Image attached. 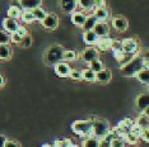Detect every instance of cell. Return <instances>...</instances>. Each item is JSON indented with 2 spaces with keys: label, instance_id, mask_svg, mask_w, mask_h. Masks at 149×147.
Listing matches in <instances>:
<instances>
[{
  "label": "cell",
  "instance_id": "6da1fadb",
  "mask_svg": "<svg viewBox=\"0 0 149 147\" xmlns=\"http://www.w3.org/2000/svg\"><path fill=\"white\" fill-rule=\"evenodd\" d=\"M141 69H144L143 67V57L135 55L126 65L120 67V71H121V75L125 76V78H135V75H136Z\"/></svg>",
  "mask_w": 149,
  "mask_h": 147
},
{
  "label": "cell",
  "instance_id": "7a4b0ae2",
  "mask_svg": "<svg viewBox=\"0 0 149 147\" xmlns=\"http://www.w3.org/2000/svg\"><path fill=\"white\" fill-rule=\"evenodd\" d=\"M89 121L92 123V127H93L92 137H96V138L101 139L102 137H104L108 132H110L111 127H110V123H108L106 119L100 118V117H92Z\"/></svg>",
  "mask_w": 149,
  "mask_h": 147
},
{
  "label": "cell",
  "instance_id": "3957f363",
  "mask_svg": "<svg viewBox=\"0 0 149 147\" xmlns=\"http://www.w3.org/2000/svg\"><path fill=\"white\" fill-rule=\"evenodd\" d=\"M72 131L75 135L86 138V137H92L93 127L89 119H87V121H75L72 124Z\"/></svg>",
  "mask_w": 149,
  "mask_h": 147
},
{
  "label": "cell",
  "instance_id": "277c9868",
  "mask_svg": "<svg viewBox=\"0 0 149 147\" xmlns=\"http://www.w3.org/2000/svg\"><path fill=\"white\" fill-rule=\"evenodd\" d=\"M63 52H64V48L61 46L59 45L51 46L45 53V57H43L45 63L46 65H55L56 62L63 61Z\"/></svg>",
  "mask_w": 149,
  "mask_h": 147
},
{
  "label": "cell",
  "instance_id": "5b68a950",
  "mask_svg": "<svg viewBox=\"0 0 149 147\" xmlns=\"http://www.w3.org/2000/svg\"><path fill=\"white\" fill-rule=\"evenodd\" d=\"M123 45V51L131 55H138L139 52V42L135 38H125L121 41Z\"/></svg>",
  "mask_w": 149,
  "mask_h": 147
},
{
  "label": "cell",
  "instance_id": "8992f818",
  "mask_svg": "<svg viewBox=\"0 0 149 147\" xmlns=\"http://www.w3.org/2000/svg\"><path fill=\"white\" fill-rule=\"evenodd\" d=\"M41 24L45 29H49V31H55V29L59 27V16L54 13H50V14H46V16L41 21Z\"/></svg>",
  "mask_w": 149,
  "mask_h": 147
},
{
  "label": "cell",
  "instance_id": "52a82bcc",
  "mask_svg": "<svg viewBox=\"0 0 149 147\" xmlns=\"http://www.w3.org/2000/svg\"><path fill=\"white\" fill-rule=\"evenodd\" d=\"M96 58H100V51H98L97 48H94L93 46L87 47L82 52V60L86 63H89L91 61H93V60H96Z\"/></svg>",
  "mask_w": 149,
  "mask_h": 147
},
{
  "label": "cell",
  "instance_id": "ba28073f",
  "mask_svg": "<svg viewBox=\"0 0 149 147\" xmlns=\"http://www.w3.org/2000/svg\"><path fill=\"white\" fill-rule=\"evenodd\" d=\"M54 70H55V74L60 78H69V74H70V65L68 62H63L59 61L55 63L54 66Z\"/></svg>",
  "mask_w": 149,
  "mask_h": 147
},
{
  "label": "cell",
  "instance_id": "9c48e42d",
  "mask_svg": "<svg viewBox=\"0 0 149 147\" xmlns=\"http://www.w3.org/2000/svg\"><path fill=\"white\" fill-rule=\"evenodd\" d=\"M111 41H112V38H110V37H98L97 42H96V48L98 51L101 52H107L110 51L111 48Z\"/></svg>",
  "mask_w": 149,
  "mask_h": 147
},
{
  "label": "cell",
  "instance_id": "30bf717a",
  "mask_svg": "<svg viewBox=\"0 0 149 147\" xmlns=\"http://www.w3.org/2000/svg\"><path fill=\"white\" fill-rule=\"evenodd\" d=\"M112 27L117 32H125L129 27V22H127L126 18L118 15V16H115L112 19Z\"/></svg>",
  "mask_w": 149,
  "mask_h": 147
},
{
  "label": "cell",
  "instance_id": "8fae6325",
  "mask_svg": "<svg viewBox=\"0 0 149 147\" xmlns=\"http://www.w3.org/2000/svg\"><path fill=\"white\" fill-rule=\"evenodd\" d=\"M93 32L96 33L98 37H107L110 34V25H108L106 22L97 21L96 25H94V28H93Z\"/></svg>",
  "mask_w": 149,
  "mask_h": 147
},
{
  "label": "cell",
  "instance_id": "7c38bea8",
  "mask_svg": "<svg viewBox=\"0 0 149 147\" xmlns=\"http://www.w3.org/2000/svg\"><path fill=\"white\" fill-rule=\"evenodd\" d=\"M112 79V72L107 69H102L101 71L96 72V81L101 82V84H107Z\"/></svg>",
  "mask_w": 149,
  "mask_h": 147
},
{
  "label": "cell",
  "instance_id": "4fadbf2b",
  "mask_svg": "<svg viewBox=\"0 0 149 147\" xmlns=\"http://www.w3.org/2000/svg\"><path fill=\"white\" fill-rule=\"evenodd\" d=\"M18 22H17V19H13V18H9V16H6V18L3 21V28H4V31L6 33H13L17 31V28H18Z\"/></svg>",
  "mask_w": 149,
  "mask_h": 147
},
{
  "label": "cell",
  "instance_id": "5bb4252c",
  "mask_svg": "<svg viewBox=\"0 0 149 147\" xmlns=\"http://www.w3.org/2000/svg\"><path fill=\"white\" fill-rule=\"evenodd\" d=\"M93 15H94V18H96L97 21L106 22L108 19V16H110V13H108L106 6H104V8H94L93 9Z\"/></svg>",
  "mask_w": 149,
  "mask_h": 147
},
{
  "label": "cell",
  "instance_id": "9a60e30c",
  "mask_svg": "<svg viewBox=\"0 0 149 147\" xmlns=\"http://www.w3.org/2000/svg\"><path fill=\"white\" fill-rule=\"evenodd\" d=\"M60 8L65 13H73L77 8V0H60Z\"/></svg>",
  "mask_w": 149,
  "mask_h": 147
},
{
  "label": "cell",
  "instance_id": "2e32d148",
  "mask_svg": "<svg viewBox=\"0 0 149 147\" xmlns=\"http://www.w3.org/2000/svg\"><path fill=\"white\" fill-rule=\"evenodd\" d=\"M86 18H87V15L84 14V12H73L72 13L73 24H75L77 27H80V28H82V25L84 24V22H86Z\"/></svg>",
  "mask_w": 149,
  "mask_h": 147
},
{
  "label": "cell",
  "instance_id": "e0dca14e",
  "mask_svg": "<svg viewBox=\"0 0 149 147\" xmlns=\"http://www.w3.org/2000/svg\"><path fill=\"white\" fill-rule=\"evenodd\" d=\"M98 39V36L93 31H84L83 33V41L88 46H94Z\"/></svg>",
  "mask_w": 149,
  "mask_h": 147
},
{
  "label": "cell",
  "instance_id": "ac0fdd59",
  "mask_svg": "<svg viewBox=\"0 0 149 147\" xmlns=\"http://www.w3.org/2000/svg\"><path fill=\"white\" fill-rule=\"evenodd\" d=\"M19 1H21V8L28 9V10L38 8V6H41V4H42V0H19Z\"/></svg>",
  "mask_w": 149,
  "mask_h": 147
},
{
  "label": "cell",
  "instance_id": "d6986e66",
  "mask_svg": "<svg viewBox=\"0 0 149 147\" xmlns=\"http://www.w3.org/2000/svg\"><path fill=\"white\" fill-rule=\"evenodd\" d=\"M149 105V96L148 94H140L136 98V106L140 112H143L144 109H147Z\"/></svg>",
  "mask_w": 149,
  "mask_h": 147
},
{
  "label": "cell",
  "instance_id": "ffe728a7",
  "mask_svg": "<svg viewBox=\"0 0 149 147\" xmlns=\"http://www.w3.org/2000/svg\"><path fill=\"white\" fill-rule=\"evenodd\" d=\"M77 6H79L83 12H91L94 9L93 0H77Z\"/></svg>",
  "mask_w": 149,
  "mask_h": 147
},
{
  "label": "cell",
  "instance_id": "44dd1931",
  "mask_svg": "<svg viewBox=\"0 0 149 147\" xmlns=\"http://www.w3.org/2000/svg\"><path fill=\"white\" fill-rule=\"evenodd\" d=\"M12 57V48L8 43L0 45V60H9Z\"/></svg>",
  "mask_w": 149,
  "mask_h": 147
},
{
  "label": "cell",
  "instance_id": "7402d4cb",
  "mask_svg": "<svg viewBox=\"0 0 149 147\" xmlns=\"http://www.w3.org/2000/svg\"><path fill=\"white\" fill-rule=\"evenodd\" d=\"M96 23H97V19L94 18V15H87V18H86V22H84V24L82 25V28H83V31H93V28H94V25H96Z\"/></svg>",
  "mask_w": 149,
  "mask_h": 147
},
{
  "label": "cell",
  "instance_id": "603a6c76",
  "mask_svg": "<svg viewBox=\"0 0 149 147\" xmlns=\"http://www.w3.org/2000/svg\"><path fill=\"white\" fill-rule=\"evenodd\" d=\"M135 123H136L138 126H140L143 129L145 128H148V126H149V117L147 113H144V112H140V115L138 117V119L135 121Z\"/></svg>",
  "mask_w": 149,
  "mask_h": 147
},
{
  "label": "cell",
  "instance_id": "cb8c5ba5",
  "mask_svg": "<svg viewBox=\"0 0 149 147\" xmlns=\"http://www.w3.org/2000/svg\"><path fill=\"white\" fill-rule=\"evenodd\" d=\"M82 80L88 82H94L96 81V72H93L89 67L86 70H82Z\"/></svg>",
  "mask_w": 149,
  "mask_h": 147
},
{
  "label": "cell",
  "instance_id": "d4e9b609",
  "mask_svg": "<svg viewBox=\"0 0 149 147\" xmlns=\"http://www.w3.org/2000/svg\"><path fill=\"white\" fill-rule=\"evenodd\" d=\"M135 78H136L141 84L148 85V82H149V71H148V69H141L140 71L135 75Z\"/></svg>",
  "mask_w": 149,
  "mask_h": 147
},
{
  "label": "cell",
  "instance_id": "484cf974",
  "mask_svg": "<svg viewBox=\"0 0 149 147\" xmlns=\"http://www.w3.org/2000/svg\"><path fill=\"white\" fill-rule=\"evenodd\" d=\"M21 19L27 24L35 22V16H33L32 10H28V9H22V14H21Z\"/></svg>",
  "mask_w": 149,
  "mask_h": 147
},
{
  "label": "cell",
  "instance_id": "4316f807",
  "mask_svg": "<svg viewBox=\"0 0 149 147\" xmlns=\"http://www.w3.org/2000/svg\"><path fill=\"white\" fill-rule=\"evenodd\" d=\"M78 57V55H77V52L75 51H73V49H64V52H63V61H65V62H73V61H75Z\"/></svg>",
  "mask_w": 149,
  "mask_h": 147
},
{
  "label": "cell",
  "instance_id": "83f0119b",
  "mask_svg": "<svg viewBox=\"0 0 149 147\" xmlns=\"http://www.w3.org/2000/svg\"><path fill=\"white\" fill-rule=\"evenodd\" d=\"M139 137L138 136H135V135H133L131 132H127V133H125L124 135V137H123V141L125 142V145H136V143L139 142Z\"/></svg>",
  "mask_w": 149,
  "mask_h": 147
},
{
  "label": "cell",
  "instance_id": "f1b7e54d",
  "mask_svg": "<svg viewBox=\"0 0 149 147\" xmlns=\"http://www.w3.org/2000/svg\"><path fill=\"white\" fill-rule=\"evenodd\" d=\"M133 123H134V121L131 118H124L123 121L118 122L117 127H120V128L124 129L125 132H129L130 131V128H131V126H133Z\"/></svg>",
  "mask_w": 149,
  "mask_h": 147
},
{
  "label": "cell",
  "instance_id": "f546056e",
  "mask_svg": "<svg viewBox=\"0 0 149 147\" xmlns=\"http://www.w3.org/2000/svg\"><path fill=\"white\" fill-rule=\"evenodd\" d=\"M22 14V8H17V6H9L8 9V16L13 19H19Z\"/></svg>",
  "mask_w": 149,
  "mask_h": 147
},
{
  "label": "cell",
  "instance_id": "4dcf8cb0",
  "mask_svg": "<svg viewBox=\"0 0 149 147\" xmlns=\"http://www.w3.org/2000/svg\"><path fill=\"white\" fill-rule=\"evenodd\" d=\"M100 146V139L96 137H86L83 141V147H98Z\"/></svg>",
  "mask_w": 149,
  "mask_h": 147
},
{
  "label": "cell",
  "instance_id": "1f68e13d",
  "mask_svg": "<svg viewBox=\"0 0 149 147\" xmlns=\"http://www.w3.org/2000/svg\"><path fill=\"white\" fill-rule=\"evenodd\" d=\"M32 13H33V16H35V21H38V22H41L47 14V13L45 12V9H42L41 6L32 9Z\"/></svg>",
  "mask_w": 149,
  "mask_h": 147
},
{
  "label": "cell",
  "instance_id": "d6a6232c",
  "mask_svg": "<svg viewBox=\"0 0 149 147\" xmlns=\"http://www.w3.org/2000/svg\"><path fill=\"white\" fill-rule=\"evenodd\" d=\"M89 69L92 70L93 72H98V71H101L103 67V63L102 61H101L100 58H96V60H93V61H91L89 62Z\"/></svg>",
  "mask_w": 149,
  "mask_h": 147
},
{
  "label": "cell",
  "instance_id": "836d02e7",
  "mask_svg": "<svg viewBox=\"0 0 149 147\" xmlns=\"http://www.w3.org/2000/svg\"><path fill=\"white\" fill-rule=\"evenodd\" d=\"M69 78L73 79V80H82V71L78 69H72L70 70V74H69Z\"/></svg>",
  "mask_w": 149,
  "mask_h": 147
},
{
  "label": "cell",
  "instance_id": "e575fe53",
  "mask_svg": "<svg viewBox=\"0 0 149 147\" xmlns=\"http://www.w3.org/2000/svg\"><path fill=\"white\" fill-rule=\"evenodd\" d=\"M19 45H21L23 48L31 47V45H32V38H31V36L27 34L26 37H23V38L21 39V42H19Z\"/></svg>",
  "mask_w": 149,
  "mask_h": 147
},
{
  "label": "cell",
  "instance_id": "d590c367",
  "mask_svg": "<svg viewBox=\"0 0 149 147\" xmlns=\"http://www.w3.org/2000/svg\"><path fill=\"white\" fill-rule=\"evenodd\" d=\"M134 56H135V55H131V53H126V52H125V53H124V56L121 57V60L118 61V66H120V67H123V66H124V65H126V63L130 61V60L133 58Z\"/></svg>",
  "mask_w": 149,
  "mask_h": 147
},
{
  "label": "cell",
  "instance_id": "8d00e7d4",
  "mask_svg": "<svg viewBox=\"0 0 149 147\" xmlns=\"http://www.w3.org/2000/svg\"><path fill=\"white\" fill-rule=\"evenodd\" d=\"M113 52L116 51H123V45H121V41H118V39H112L111 41V48Z\"/></svg>",
  "mask_w": 149,
  "mask_h": 147
},
{
  "label": "cell",
  "instance_id": "74e56055",
  "mask_svg": "<svg viewBox=\"0 0 149 147\" xmlns=\"http://www.w3.org/2000/svg\"><path fill=\"white\" fill-rule=\"evenodd\" d=\"M10 42V36L5 31H0V45H5V43Z\"/></svg>",
  "mask_w": 149,
  "mask_h": 147
},
{
  "label": "cell",
  "instance_id": "f35d334b",
  "mask_svg": "<svg viewBox=\"0 0 149 147\" xmlns=\"http://www.w3.org/2000/svg\"><path fill=\"white\" fill-rule=\"evenodd\" d=\"M72 143L70 139H56L54 142V147H69V145Z\"/></svg>",
  "mask_w": 149,
  "mask_h": 147
},
{
  "label": "cell",
  "instance_id": "ab89813d",
  "mask_svg": "<svg viewBox=\"0 0 149 147\" xmlns=\"http://www.w3.org/2000/svg\"><path fill=\"white\" fill-rule=\"evenodd\" d=\"M129 132H131L133 135H135V136H138V137H140V135H141V132H143V128H141L140 126H138L136 123H133V126H131V128H130V131Z\"/></svg>",
  "mask_w": 149,
  "mask_h": 147
},
{
  "label": "cell",
  "instance_id": "60d3db41",
  "mask_svg": "<svg viewBox=\"0 0 149 147\" xmlns=\"http://www.w3.org/2000/svg\"><path fill=\"white\" fill-rule=\"evenodd\" d=\"M110 147H125V142L121 138H116L113 137L110 142Z\"/></svg>",
  "mask_w": 149,
  "mask_h": 147
},
{
  "label": "cell",
  "instance_id": "b9f144b4",
  "mask_svg": "<svg viewBox=\"0 0 149 147\" xmlns=\"http://www.w3.org/2000/svg\"><path fill=\"white\" fill-rule=\"evenodd\" d=\"M10 42H13V43H17V45H19V42H21V39H22V37L18 34L17 32H13V33H10Z\"/></svg>",
  "mask_w": 149,
  "mask_h": 147
},
{
  "label": "cell",
  "instance_id": "7bdbcfd3",
  "mask_svg": "<svg viewBox=\"0 0 149 147\" xmlns=\"http://www.w3.org/2000/svg\"><path fill=\"white\" fill-rule=\"evenodd\" d=\"M15 32L18 33V34L22 37V38L28 34V31H27V28H26V27H23V25H18V28H17V31H15Z\"/></svg>",
  "mask_w": 149,
  "mask_h": 147
},
{
  "label": "cell",
  "instance_id": "ee69618b",
  "mask_svg": "<svg viewBox=\"0 0 149 147\" xmlns=\"http://www.w3.org/2000/svg\"><path fill=\"white\" fill-rule=\"evenodd\" d=\"M4 147H22L17 141H12V139H6L4 143Z\"/></svg>",
  "mask_w": 149,
  "mask_h": 147
},
{
  "label": "cell",
  "instance_id": "f6af8a7d",
  "mask_svg": "<svg viewBox=\"0 0 149 147\" xmlns=\"http://www.w3.org/2000/svg\"><path fill=\"white\" fill-rule=\"evenodd\" d=\"M94 8H104L106 6V0H93Z\"/></svg>",
  "mask_w": 149,
  "mask_h": 147
},
{
  "label": "cell",
  "instance_id": "bcb514c9",
  "mask_svg": "<svg viewBox=\"0 0 149 147\" xmlns=\"http://www.w3.org/2000/svg\"><path fill=\"white\" fill-rule=\"evenodd\" d=\"M140 139H143L144 142H149V133H148V128L143 129V132H141L140 137H139Z\"/></svg>",
  "mask_w": 149,
  "mask_h": 147
},
{
  "label": "cell",
  "instance_id": "7dc6e473",
  "mask_svg": "<svg viewBox=\"0 0 149 147\" xmlns=\"http://www.w3.org/2000/svg\"><path fill=\"white\" fill-rule=\"evenodd\" d=\"M10 6H17V8H21V1L19 0H12Z\"/></svg>",
  "mask_w": 149,
  "mask_h": 147
},
{
  "label": "cell",
  "instance_id": "c3c4849f",
  "mask_svg": "<svg viewBox=\"0 0 149 147\" xmlns=\"http://www.w3.org/2000/svg\"><path fill=\"white\" fill-rule=\"evenodd\" d=\"M5 141H6V137L3 136V135H0V147H4Z\"/></svg>",
  "mask_w": 149,
  "mask_h": 147
},
{
  "label": "cell",
  "instance_id": "681fc988",
  "mask_svg": "<svg viewBox=\"0 0 149 147\" xmlns=\"http://www.w3.org/2000/svg\"><path fill=\"white\" fill-rule=\"evenodd\" d=\"M4 84H5V80H4V78H3L1 75H0V88H3Z\"/></svg>",
  "mask_w": 149,
  "mask_h": 147
},
{
  "label": "cell",
  "instance_id": "f907efd6",
  "mask_svg": "<svg viewBox=\"0 0 149 147\" xmlns=\"http://www.w3.org/2000/svg\"><path fill=\"white\" fill-rule=\"evenodd\" d=\"M41 147H54L52 145H50V143H45V145H42Z\"/></svg>",
  "mask_w": 149,
  "mask_h": 147
},
{
  "label": "cell",
  "instance_id": "816d5d0a",
  "mask_svg": "<svg viewBox=\"0 0 149 147\" xmlns=\"http://www.w3.org/2000/svg\"><path fill=\"white\" fill-rule=\"evenodd\" d=\"M69 147H80V146H78V145H73V143H70Z\"/></svg>",
  "mask_w": 149,
  "mask_h": 147
}]
</instances>
